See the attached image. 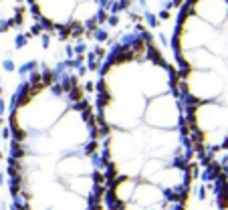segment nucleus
<instances>
[{
	"label": "nucleus",
	"mask_w": 228,
	"mask_h": 210,
	"mask_svg": "<svg viewBox=\"0 0 228 210\" xmlns=\"http://www.w3.org/2000/svg\"><path fill=\"white\" fill-rule=\"evenodd\" d=\"M93 95L107 210H188L200 162L176 67L148 26L111 43Z\"/></svg>",
	"instance_id": "obj_1"
},
{
	"label": "nucleus",
	"mask_w": 228,
	"mask_h": 210,
	"mask_svg": "<svg viewBox=\"0 0 228 210\" xmlns=\"http://www.w3.org/2000/svg\"><path fill=\"white\" fill-rule=\"evenodd\" d=\"M8 129L14 210H107L95 95L79 63L30 65Z\"/></svg>",
	"instance_id": "obj_2"
},
{
	"label": "nucleus",
	"mask_w": 228,
	"mask_h": 210,
	"mask_svg": "<svg viewBox=\"0 0 228 210\" xmlns=\"http://www.w3.org/2000/svg\"><path fill=\"white\" fill-rule=\"evenodd\" d=\"M170 51L200 180L216 210H228V0H182Z\"/></svg>",
	"instance_id": "obj_3"
},
{
	"label": "nucleus",
	"mask_w": 228,
	"mask_h": 210,
	"mask_svg": "<svg viewBox=\"0 0 228 210\" xmlns=\"http://www.w3.org/2000/svg\"><path fill=\"white\" fill-rule=\"evenodd\" d=\"M121 0H26L34 24L59 45L81 47L101 35Z\"/></svg>",
	"instance_id": "obj_4"
}]
</instances>
